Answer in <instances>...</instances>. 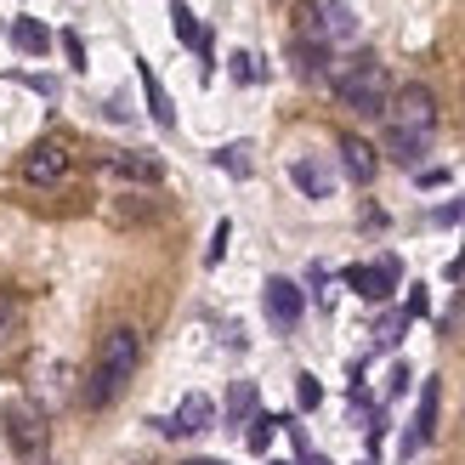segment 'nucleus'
Returning a JSON list of instances; mask_svg holds the SVG:
<instances>
[{"label": "nucleus", "mask_w": 465, "mask_h": 465, "mask_svg": "<svg viewBox=\"0 0 465 465\" xmlns=\"http://www.w3.org/2000/svg\"><path fill=\"white\" fill-rule=\"evenodd\" d=\"M188 465H227V460H188Z\"/></svg>", "instance_id": "29"}, {"label": "nucleus", "mask_w": 465, "mask_h": 465, "mask_svg": "<svg viewBox=\"0 0 465 465\" xmlns=\"http://www.w3.org/2000/svg\"><path fill=\"white\" fill-rule=\"evenodd\" d=\"M227 239H232V222H216V232H211V250H204V267H216L222 255H227Z\"/></svg>", "instance_id": "24"}, {"label": "nucleus", "mask_w": 465, "mask_h": 465, "mask_svg": "<svg viewBox=\"0 0 465 465\" xmlns=\"http://www.w3.org/2000/svg\"><path fill=\"white\" fill-rule=\"evenodd\" d=\"M227 63H232V80H239V85H250V80H262V63H255L250 52H232Z\"/></svg>", "instance_id": "21"}, {"label": "nucleus", "mask_w": 465, "mask_h": 465, "mask_svg": "<svg viewBox=\"0 0 465 465\" xmlns=\"http://www.w3.org/2000/svg\"><path fill=\"white\" fill-rule=\"evenodd\" d=\"M63 57H68V68H74V74H85V40H80L74 29H63Z\"/></svg>", "instance_id": "22"}, {"label": "nucleus", "mask_w": 465, "mask_h": 465, "mask_svg": "<svg viewBox=\"0 0 465 465\" xmlns=\"http://www.w3.org/2000/svg\"><path fill=\"white\" fill-rule=\"evenodd\" d=\"M108 171L114 176H131V182H159V176H165V171H159V159H148V153H114Z\"/></svg>", "instance_id": "17"}, {"label": "nucleus", "mask_w": 465, "mask_h": 465, "mask_svg": "<svg viewBox=\"0 0 465 465\" xmlns=\"http://www.w3.org/2000/svg\"><path fill=\"white\" fill-rule=\"evenodd\" d=\"M398 278H403L398 255H381V262H369V267H346V284H352L363 301H386L391 290H398Z\"/></svg>", "instance_id": "6"}, {"label": "nucleus", "mask_w": 465, "mask_h": 465, "mask_svg": "<svg viewBox=\"0 0 465 465\" xmlns=\"http://www.w3.org/2000/svg\"><path fill=\"white\" fill-rule=\"evenodd\" d=\"M426 312H431V301H426L420 284H414V290H409V318H426Z\"/></svg>", "instance_id": "27"}, {"label": "nucleus", "mask_w": 465, "mask_h": 465, "mask_svg": "<svg viewBox=\"0 0 465 465\" xmlns=\"http://www.w3.org/2000/svg\"><path fill=\"white\" fill-rule=\"evenodd\" d=\"M335 97L352 108V114H363V120H381L386 103H391L386 63H381V57H352V63L335 74Z\"/></svg>", "instance_id": "3"}, {"label": "nucleus", "mask_w": 465, "mask_h": 465, "mask_svg": "<svg viewBox=\"0 0 465 465\" xmlns=\"http://www.w3.org/2000/svg\"><path fill=\"white\" fill-rule=\"evenodd\" d=\"M12 45L23 57H45V52H52V29H45L40 17H17L12 23Z\"/></svg>", "instance_id": "15"}, {"label": "nucleus", "mask_w": 465, "mask_h": 465, "mask_svg": "<svg viewBox=\"0 0 465 465\" xmlns=\"http://www.w3.org/2000/svg\"><path fill=\"white\" fill-rule=\"evenodd\" d=\"M12 80H23L29 91H40V97H57V80L52 74H12Z\"/></svg>", "instance_id": "26"}, {"label": "nucleus", "mask_w": 465, "mask_h": 465, "mask_svg": "<svg viewBox=\"0 0 465 465\" xmlns=\"http://www.w3.org/2000/svg\"><path fill=\"white\" fill-rule=\"evenodd\" d=\"M153 426L165 431V437H193V431H211V426H216V403L204 398V391H188V398L176 403L171 420H153Z\"/></svg>", "instance_id": "7"}, {"label": "nucleus", "mask_w": 465, "mask_h": 465, "mask_svg": "<svg viewBox=\"0 0 465 465\" xmlns=\"http://www.w3.org/2000/svg\"><path fill=\"white\" fill-rule=\"evenodd\" d=\"M295 403H301V409H318V403H323V386H318L312 375H295Z\"/></svg>", "instance_id": "23"}, {"label": "nucleus", "mask_w": 465, "mask_h": 465, "mask_svg": "<svg viewBox=\"0 0 465 465\" xmlns=\"http://www.w3.org/2000/svg\"><path fill=\"white\" fill-rule=\"evenodd\" d=\"M136 358H143V341H136V330H108V335H103V358H97V369H91V386H85V403H91V409H108V403L125 391V381L136 375Z\"/></svg>", "instance_id": "2"}, {"label": "nucleus", "mask_w": 465, "mask_h": 465, "mask_svg": "<svg viewBox=\"0 0 465 465\" xmlns=\"http://www.w3.org/2000/svg\"><path fill=\"white\" fill-rule=\"evenodd\" d=\"M0 420H6V443H12L23 460H29V465H40V460H45L52 426H45V414H40V403H35V398H12Z\"/></svg>", "instance_id": "4"}, {"label": "nucleus", "mask_w": 465, "mask_h": 465, "mask_svg": "<svg viewBox=\"0 0 465 465\" xmlns=\"http://www.w3.org/2000/svg\"><path fill=\"white\" fill-rule=\"evenodd\" d=\"M278 426H284L278 414H255V420L244 426V443H250V454H267V443L278 437Z\"/></svg>", "instance_id": "19"}, {"label": "nucleus", "mask_w": 465, "mask_h": 465, "mask_svg": "<svg viewBox=\"0 0 465 465\" xmlns=\"http://www.w3.org/2000/svg\"><path fill=\"white\" fill-rule=\"evenodd\" d=\"M409 363H391V375H386V398H403V391H409Z\"/></svg>", "instance_id": "25"}, {"label": "nucleus", "mask_w": 465, "mask_h": 465, "mask_svg": "<svg viewBox=\"0 0 465 465\" xmlns=\"http://www.w3.org/2000/svg\"><path fill=\"white\" fill-rule=\"evenodd\" d=\"M403 330H409V312H386V318L375 323V346H398Z\"/></svg>", "instance_id": "20"}, {"label": "nucleus", "mask_w": 465, "mask_h": 465, "mask_svg": "<svg viewBox=\"0 0 465 465\" xmlns=\"http://www.w3.org/2000/svg\"><path fill=\"white\" fill-rule=\"evenodd\" d=\"M290 182H295L307 199H330V193H335V171L323 165V159H295V165H290Z\"/></svg>", "instance_id": "12"}, {"label": "nucleus", "mask_w": 465, "mask_h": 465, "mask_svg": "<svg viewBox=\"0 0 465 465\" xmlns=\"http://www.w3.org/2000/svg\"><path fill=\"white\" fill-rule=\"evenodd\" d=\"M386 153L398 159L403 171H420V159L431 148V131H437V97L426 85H403L398 97L386 103Z\"/></svg>", "instance_id": "1"}, {"label": "nucleus", "mask_w": 465, "mask_h": 465, "mask_svg": "<svg viewBox=\"0 0 465 465\" xmlns=\"http://www.w3.org/2000/svg\"><path fill=\"white\" fill-rule=\"evenodd\" d=\"M171 29H176V40L182 45H193V52H199V80H211V29H199V17H193V6H182V0H176V6H171Z\"/></svg>", "instance_id": "9"}, {"label": "nucleus", "mask_w": 465, "mask_h": 465, "mask_svg": "<svg viewBox=\"0 0 465 465\" xmlns=\"http://www.w3.org/2000/svg\"><path fill=\"white\" fill-rule=\"evenodd\" d=\"M312 17H318V29L323 40H358V12L346 6V0H312Z\"/></svg>", "instance_id": "10"}, {"label": "nucleus", "mask_w": 465, "mask_h": 465, "mask_svg": "<svg viewBox=\"0 0 465 465\" xmlns=\"http://www.w3.org/2000/svg\"><path fill=\"white\" fill-rule=\"evenodd\" d=\"M262 307L272 318V330L290 335L295 323H301V312H307V295H301L295 278H267V284H262Z\"/></svg>", "instance_id": "5"}, {"label": "nucleus", "mask_w": 465, "mask_h": 465, "mask_svg": "<svg viewBox=\"0 0 465 465\" xmlns=\"http://www.w3.org/2000/svg\"><path fill=\"white\" fill-rule=\"evenodd\" d=\"M57 176H68V143L45 136V143H35L29 153H23V182L45 188V182H57Z\"/></svg>", "instance_id": "8"}, {"label": "nucleus", "mask_w": 465, "mask_h": 465, "mask_svg": "<svg viewBox=\"0 0 465 465\" xmlns=\"http://www.w3.org/2000/svg\"><path fill=\"white\" fill-rule=\"evenodd\" d=\"M437 403H443V386H437V375L420 386V414H414V431L403 437V454H414L420 443H431L437 437Z\"/></svg>", "instance_id": "11"}, {"label": "nucleus", "mask_w": 465, "mask_h": 465, "mask_svg": "<svg viewBox=\"0 0 465 465\" xmlns=\"http://www.w3.org/2000/svg\"><path fill=\"white\" fill-rule=\"evenodd\" d=\"M136 80H143V91H148V114H153V125L159 131H171L176 125V108H171V97H165V85H159V74L148 63H136Z\"/></svg>", "instance_id": "14"}, {"label": "nucleus", "mask_w": 465, "mask_h": 465, "mask_svg": "<svg viewBox=\"0 0 465 465\" xmlns=\"http://www.w3.org/2000/svg\"><path fill=\"white\" fill-rule=\"evenodd\" d=\"M211 159H216V165H222L227 176H239V182L255 171V148H250V143H227V148H216Z\"/></svg>", "instance_id": "18"}, {"label": "nucleus", "mask_w": 465, "mask_h": 465, "mask_svg": "<svg viewBox=\"0 0 465 465\" xmlns=\"http://www.w3.org/2000/svg\"><path fill=\"white\" fill-rule=\"evenodd\" d=\"M6 335H12V312H6V301H0V346H6Z\"/></svg>", "instance_id": "28"}, {"label": "nucleus", "mask_w": 465, "mask_h": 465, "mask_svg": "<svg viewBox=\"0 0 465 465\" xmlns=\"http://www.w3.org/2000/svg\"><path fill=\"white\" fill-rule=\"evenodd\" d=\"M341 171L352 176V182H375L381 159H375V148H369L363 136H341Z\"/></svg>", "instance_id": "13"}, {"label": "nucleus", "mask_w": 465, "mask_h": 465, "mask_svg": "<svg viewBox=\"0 0 465 465\" xmlns=\"http://www.w3.org/2000/svg\"><path fill=\"white\" fill-rule=\"evenodd\" d=\"M363 465H369V460H363Z\"/></svg>", "instance_id": "30"}, {"label": "nucleus", "mask_w": 465, "mask_h": 465, "mask_svg": "<svg viewBox=\"0 0 465 465\" xmlns=\"http://www.w3.org/2000/svg\"><path fill=\"white\" fill-rule=\"evenodd\" d=\"M255 403H262L255 381H232V391H227V426H250L255 420Z\"/></svg>", "instance_id": "16"}]
</instances>
